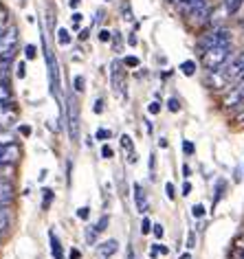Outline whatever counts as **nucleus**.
I'll return each instance as SVG.
<instances>
[{"instance_id": "58836bf2", "label": "nucleus", "mask_w": 244, "mask_h": 259, "mask_svg": "<svg viewBox=\"0 0 244 259\" xmlns=\"http://www.w3.org/2000/svg\"><path fill=\"white\" fill-rule=\"evenodd\" d=\"M147 110H150V114H158V112H160V106H158L156 101H152V103H150V108H147Z\"/></svg>"}, {"instance_id": "a878e982", "label": "nucleus", "mask_w": 244, "mask_h": 259, "mask_svg": "<svg viewBox=\"0 0 244 259\" xmlns=\"http://www.w3.org/2000/svg\"><path fill=\"white\" fill-rule=\"evenodd\" d=\"M154 229L152 226V222H150V218H143V222H141V233H143V235H147V233H150Z\"/></svg>"}, {"instance_id": "4468645a", "label": "nucleus", "mask_w": 244, "mask_h": 259, "mask_svg": "<svg viewBox=\"0 0 244 259\" xmlns=\"http://www.w3.org/2000/svg\"><path fill=\"white\" fill-rule=\"evenodd\" d=\"M202 3H205V0H176V7H178V11H181V14L189 16L191 11H194L196 7H200Z\"/></svg>"}, {"instance_id": "aec40b11", "label": "nucleus", "mask_w": 244, "mask_h": 259, "mask_svg": "<svg viewBox=\"0 0 244 259\" xmlns=\"http://www.w3.org/2000/svg\"><path fill=\"white\" fill-rule=\"evenodd\" d=\"M242 3H244V0H222V5L227 7V11H229L231 16L237 14V9L242 7Z\"/></svg>"}, {"instance_id": "a19ab883", "label": "nucleus", "mask_w": 244, "mask_h": 259, "mask_svg": "<svg viewBox=\"0 0 244 259\" xmlns=\"http://www.w3.org/2000/svg\"><path fill=\"white\" fill-rule=\"evenodd\" d=\"M101 156H104V158H110V156H112V150H110L108 145H104V147H101Z\"/></svg>"}, {"instance_id": "f3484780", "label": "nucleus", "mask_w": 244, "mask_h": 259, "mask_svg": "<svg viewBox=\"0 0 244 259\" xmlns=\"http://www.w3.org/2000/svg\"><path fill=\"white\" fill-rule=\"evenodd\" d=\"M51 250H53V257H55V259H64L62 244H60V239L55 237V233H51Z\"/></svg>"}, {"instance_id": "f257e3e1", "label": "nucleus", "mask_w": 244, "mask_h": 259, "mask_svg": "<svg viewBox=\"0 0 244 259\" xmlns=\"http://www.w3.org/2000/svg\"><path fill=\"white\" fill-rule=\"evenodd\" d=\"M231 60V44L227 47H216L202 53V66L207 70H220L229 64Z\"/></svg>"}, {"instance_id": "5fc2aeb1", "label": "nucleus", "mask_w": 244, "mask_h": 259, "mask_svg": "<svg viewBox=\"0 0 244 259\" xmlns=\"http://www.w3.org/2000/svg\"><path fill=\"white\" fill-rule=\"evenodd\" d=\"M172 3H176V0H172Z\"/></svg>"}, {"instance_id": "a211bd4d", "label": "nucleus", "mask_w": 244, "mask_h": 259, "mask_svg": "<svg viewBox=\"0 0 244 259\" xmlns=\"http://www.w3.org/2000/svg\"><path fill=\"white\" fill-rule=\"evenodd\" d=\"M7 29H9V11H7V7L0 5V35H3Z\"/></svg>"}, {"instance_id": "0eeeda50", "label": "nucleus", "mask_w": 244, "mask_h": 259, "mask_svg": "<svg viewBox=\"0 0 244 259\" xmlns=\"http://www.w3.org/2000/svg\"><path fill=\"white\" fill-rule=\"evenodd\" d=\"M209 16H211V7H209V3L205 0V3L200 5V7H196L191 14L187 16V20L191 22V24H196V27H200V24H205V22H209Z\"/></svg>"}, {"instance_id": "473e14b6", "label": "nucleus", "mask_w": 244, "mask_h": 259, "mask_svg": "<svg viewBox=\"0 0 244 259\" xmlns=\"http://www.w3.org/2000/svg\"><path fill=\"white\" fill-rule=\"evenodd\" d=\"M165 193H168V198H170V200H174V198H176V189H174V185H172V183L165 185Z\"/></svg>"}, {"instance_id": "603ef678", "label": "nucleus", "mask_w": 244, "mask_h": 259, "mask_svg": "<svg viewBox=\"0 0 244 259\" xmlns=\"http://www.w3.org/2000/svg\"><path fill=\"white\" fill-rule=\"evenodd\" d=\"M117 47H121V37H119V33H117V37H114V49Z\"/></svg>"}, {"instance_id": "c756f323", "label": "nucleus", "mask_w": 244, "mask_h": 259, "mask_svg": "<svg viewBox=\"0 0 244 259\" xmlns=\"http://www.w3.org/2000/svg\"><path fill=\"white\" fill-rule=\"evenodd\" d=\"M191 215H194V218H202L205 215V206L202 204H194V209H191Z\"/></svg>"}, {"instance_id": "dca6fc26", "label": "nucleus", "mask_w": 244, "mask_h": 259, "mask_svg": "<svg viewBox=\"0 0 244 259\" xmlns=\"http://www.w3.org/2000/svg\"><path fill=\"white\" fill-rule=\"evenodd\" d=\"M9 224H11V211H9V206L5 204V206H0V233L7 231Z\"/></svg>"}, {"instance_id": "c03bdc74", "label": "nucleus", "mask_w": 244, "mask_h": 259, "mask_svg": "<svg viewBox=\"0 0 244 259\" xmlns=\"http://www.w3.org/2000/svg\"><path fill=\"white\" fill-rule=\"evenodd\" d=\"M24 75H27V73H24V62H20V64H18V77L22 79Z\"/></svg>"}, {"instance_id": "09e8293b", "label": "nucleus", "mask_w": 244, "mask_h": 259, "mask_svg": "<svg viewBox=\"0 0 244 259\" xmlns=\"http://www.w3.org/2000/svg\"><path fill=\"white\" fill-rule=\"evenodd\" d=\"M77 37H79V40H86V37H88V29H84V31H82V33L77 35Z\"/></svg>"}, {"instance_id": "1a4fd4ad", "label": "nucleus", "mask_w": 244, "mask_h": 259, "mask_svg": "<svg viewBox=\"0 0 244 259\" xmlns=\"http://www.w3.org/2000/svg\"><path fill=\"white\" fill-rule=\"evenodd\" d=\"M44 57H47V62H49V75H51V90L53 93H57V86H60V79H57V62H55V57L53 53L44 47Z\"/></svg>"}, {"instance_id": "9b49d317", "label": "nucleus", "mask_w": 244, "mask_h": 259, "mask_svg": "<svg viewBox=\"0 0 244 259\" xmlns=\"http://www.w3.org/2000/svg\"><path fill=\"white\" fill-rule=\"evenodd\" d=\"M11 198H14V185H11L9 180L0 178V206L9 204Z\"/></svg>"}, {"instance_id": "c85d7f7f", "label": "nucleus", "mask_w": 244, "mask_h": 259, "mask_svg": "<svg viewBox=\"0 0 244 259\" xmlns=\"http://www.w3.org/2000/svg\"><path fill=\"white\" fill-rule=\"evenodd\" d=\"M95 137H97V141H106V139H110L112 134H110V130H97Z\"/></svg>"}, {"instance_id": "6e6552de", "label": "nucleus", "mask_w": 244, "mask_h": 259, "mask_svg": "<svg viewBox=\"0 0 244 259\" xmlns=\"http://www.w3.org/2000/svg\"><path fill=\"white\" fill-rule=\"evenodd\" d=\"M112 90L119 93L121 97H126V77H124V70H121L119 62L112 64Z\"/></svg>"}, {"instance_id": "7c9ffc66", "label": "nucleus", "mask_w": 244, "mask_h": 259, "mask_svg": "<svg viewBox=\"0 0 244 259\" xmlns=\"http://www.w3.org/2000/svg\"><path fill=\"white\" fill-rule=\"evenodd\" d=\"M88 215H91V209H88V206L77 209V218H79V220H88Z\"/></svg>"}, {"instance_id": "423d86ee", "label": "nucleus", "mask_w": 244, "mask_h": 259, "mask_svg": "<svg viewBox=\"0 0 244 259\" xmlns=\"http://www.w3.org/2000/svg\"><path fill=\"white\" fill-rule=\"evenodd\" d=\"M20 147L16 143H0V167L3 165H11L20 158Z\"/></svg>"}, {"instance_id": "79ce46f5", "label": "nucleus", "mask_w": 244, "mask_h": 259, "mask_svg": "<svg viewBox=\"0 0 244 259\" xmlns=\"http://www.w3.org/2000/svg\"><path fill=\"white\" fill-rule=\"evenodd\" d=\"M183 150H185V154H194V145H191L189 141H185V143H183Z\"/></svg>"}, {"instance_id": "3c124183", "label": "nucleus", "mask_w": 244, "mask_h": 259, "mask_svg": "<svg viewBox=\"0 0 244 259\" xmlns=\"http://www.w3.org/2000/svg\"><path fill=\"white\" fill-rule=\"evenodd\" d=\"M194 239H196V237H194V233H191V235H189V246H187V248H194Z\"/></svg>"}, {"instance_id": "e433bc0d", "label": "nucleus", "mask_w": 244, "mask_h": 259, "mask_svg": "<svg viewBox=\"0 0 244 259\" xmlns=\"http://www.w3.org/2000/svg\"><path fill=\"white\" fill-rule=\"evenodd\" d=\"M95 114H101V112H104V101H101V99H97V101H95Z\"/></svg>"}, {"instance_id": "8fccbe9b", "label": "nucleus", "mask_w": 244, "mask_h": 259, "mask_svg": "<svg viewBox=\"0 0 244 259\" xmlns=\"http://www.w3.org/2000/svg\"><path fill=\"white\" fill-rule=\"evenodd\" d=\"M79 20H82V14H73V22L79 24Z\"/></svg>"}, {"instance_id": "2f4dec72", "label": "nucleus", "mask_w": 244, "mask_h": 259, "mask_svg": "<svg viewBox=\"0 0 244 259\" xmlns=\"http://www.w3.org/2000/svg\"><path fill=\"white\" fill-rule=\"evenodd\" d=\"M35 53H37V49L33 47V44H29V47L24 49V55H27V60H33V57H35Z\"/></svg>"}, {"instance_id": "4be33fe9", "label": "nucleus", "mask_w": 244, "mask_h": 259, "mask_svg": "<svg viewBox=\"0 0 244 259\" xmlns=\"http://www.w3.org/2000/svg\"><path fill=\"white\" fill-rule=\"evenodd\" d=\"M181 70H183V73L187 75V77H191V75L196 73V62H191V60L183 62V64H181Z\"/></svg>"}, {"instance_id": "f03ea898", "label": "nucleus", "mask_w": 244, "mask_h": 259, "mask_svg": "<svg viewBox=\"0 0 244 259\" xmlns=\"http://www.w3.org/2000/svg\"><path fill=\"white\" fill-rule=\"evenodd\" d=\"M18 40H20V35H18V27L11 24V27L0 35V62H5V64L14 62Z\"/></svg>"}, {"instance_id": "6ab92c4d", "label": "nucleus", "mask_w": 244, "mask_h": 259, "mask_svg": "<svg viewBox=\"0 0 244 259\" xmlns=\"http://www.w3.org/2000/svg\"><path fill=\"white\" fill-rule=\"evenodd\" d=\"M11 97H14V93H11V86L7 81H0V101H11Z\"/></svg>"}, {"instance_id": "cd10ccee", "label": "nucleus", "mask_w": 244, "mask_h": 259, "mask_svg": "<svg viewBox=\"0 0 244 259\" xmlns=\"http://www.w3.org/2000/svg\"><path fill=\"white\" fill-rule=\"evenodd\" d=\"M73 86H75V93H82V90H84V77L77 75L73 79Z\"/></svg>"}, {"instance_id": "f704fd0d", "label": "nucleus", "mask_w": 244, "mask_h": 259, "mask_svg": "<svg viewBox=\"0 0 244 259\" xmlns=\"http://www.w3.org/2000/svg\"><path fill=\"white\" fill-rule=\"evenodd\" d=\"M124 64H126V66H130V68H134V66H139V60H137V57H126Z\"/></svg>"}, {"instance_id": "de8ad7c7", "label": "nucleus", "mask_w": 244, "mask_h": 259, "mask_svg": "<svg viewBox=\"0 0 244 259\" xmlns=\"http://www.w3.org/2000/svg\"><path fill=\"white\" fill-rule=\"evenodd\" d=\"M189 191H191V185L185 183V185H183V196H189Z\"/></svg>"}, {"instance_id": "49530a36", "label": "nucleus", "mask_w": 244, "mask_h": 259, "mask_svg": "<svg viewBox=\"0 0 244 259\" xmlns=\"http://www.w3.org/2000/svg\"><path fill=\"white\" fill-rule=\"evenodd\" d=\"M70 259H79L82 257V252L79 250H77V248H73V250H70V255H68Z\"/></svg>"}, {"instance_id": "864d4df0", "label": "nucleus", "mask_w": 244, "mask_h": 259, "mask_svg": "<svg viewBox=\"0 0 244 259\" xmlns=\"http://www.w3.org/2000/svg\"><path fill=\"white\" fill-rule=\"evenodd\" d=\"M70 7L77 9V7H79V0H70Z\"/></svg>"}, {"instance_id": "20e7f679", "label": "nucleus", "mask_w": 244, "mask_h": 259, "mask_svg": "<svg viewBox=\"0 0 244 259\" xmlns=\"http://www.w3.org/2000/svg\"><path fill=\"white\" fill-rule=\"evenodd\" d=\"M66 123H68V134H70V139L77 141V139H79V108H77V101L73 99V97L68 99Z\"/></svg>"}, {"instance_id": "bb28decb", "label": "nucleus", "mask_w": 244, "mask_h": 259, "mask_svg": "<svg viewBox=\"0 0 244 259\" xmlns=\"http://www.w3.org/2000/svg\"><path fill=\"white\" fill-rule=\"evenodd\" d=\"M231 259H244V246H235L231 250Z\"/></svg>"}, {"instance_id": "ea45409f", "label": "nucleus", "mask_w": 244, "mask_h": 259, "mask_svg": "<svg viewBox=\"0 0 244 259\" xmlns=\"http://www.w3.org/2000/svg\"><path fill=\"white\" fill-rule=\"evenodd\" d=\"M110 35H112V33H110V31H106V29L99 31V40H101V42H108V40H110Z\"/></svg>"}, {"instance_id": "b1692460", "label": "nucleus", "mask_w": 244, "mask_h": 259, "mask_svg": "<svg viewBox=\"0 0 244 259\" xmlns=\"http://www.w3.org/2000/svg\"><path fill=\"white\" fill-rule=\"evenodd\" d=\"M108 222H110V218H108V215H101V220H99V222H97V224H95V231H97V233H101V231H106V226H108Z\"/></svg>"}, {"instance_id": "5701e85b", "label": "nucleus", "mask_w": 244, "mask_h": 259, "mask_svg": "<svg viewBox=\"0 0 244 259\" xmlns=\"http://www.w3.org/2000/svg\"><path fill=\"white\" fill-rule=\"evenodd\" d=\"M57 42L62 44V47H66V44H70V35L66 29H57Z\"/></svg>"}, {"instance_id": "c9c22d12", "label": "nucleus", "mask_w": 244, "mask_h": 259, "mask_svg": "<svg viewBox=\"0 0 244 259\" xmlns=\"http://www.w3.org/2000/svg\"><path fill=\"white\" fill-rule=\"evenodd\" d=\"M51 200H53V191H51V189H44V206H49Z\"/></svg>"}, {"instance_id": "ddd939ff", "label": "nucleus", "mask_w": 244, "mask_h": 259, "mask_svg": "<svg viewBox=\"0 0 244 259\" xmlns=\"http://www.w3.org/2000/svg\"><path fill=\"white\" fill-rule=\"evenodd\" d=\"M117 239H106V242H101L99 246H97V252H99V257H104V259H108V257H112L114 252H117Z\"/></svg>"}, {"instance_id": "a18cd8bd", "label": "nucleus", "mask_w": 244, "mask_h": 259, "mask_svg": "<svg viewBox=\"0 0 244 259\" xmlns=\"http://www.w3.org/2000/svg\"><path fill=\"white\" fill-rule=\"evenodd\" d=\"M20 134H22V137H31V127L29 125H22L20 127Z\"/></svg>"}, {"instance_id": "37998d69", "label": "nucleus", "mask_w": 244, "mask_h": 259, "mask_svg": "<svg viewBox=\"0 0 244 259\" xmlns=\"http://www.w3.org/2000/svg\"><path fill=\"white\" fill-rule=\"evenodd\" d=\"M163 226H160V224H154V235H156V237H163Z\"/></svg>"}, {"instance_id": "72a5a7b5", "label": "nucleus", "mask_w": 244, "mask_h": 259, "mask_svg": "<svg viewBox=\"0 0 244 259\" xmlns=\"http://www.w3.org/2000/svg\"><path fill=\"white\" fill-rule=\"evenodd\" d=\"M168 108L172 110V112H178V110H181V103H178V99H170L168 101Z\"/></svg>"}, {"instance_id": "7ed1b4c3", "label": "nucleus", "mask_w": 244, "mask_h": 259, "mask_svg": "<svg viewBox=\"0 0 244 259\" xmlns=\"http://www.w3.org/2000/svg\"><path fill=\"white\" fill-rule=\"evenodd\" d=\"M227 44H231V31L218 27V29L211 31V33H207V35L200 37V42H198V49H200L202 53H205V51H209V49L227 47Z\"/></svg>"}, {"instance_id": "9d476101", "label": "nucleus", "mask_w": 244, "mask_h": 259, "mask_svg": "<svg viewBox=\"0 0 244 259\" xmlns=\"http://www.w3.org/2000/svg\"><path fill=\"white\" fill-rule=\"evenodd\" d=\"M16 119V108L11 101H0V127H9V123Z\"/></svg>"}, {"instance_id": "393cba45", "label": "nucleus", "mask_w": 244, "mask_h": 259, "mask_svg": "<svg viewBox=\"0 0 244 259\" xmlns=\"http://www.w3.org/2000/svg\"><path fill=\"white\" fill-rule=\"evenodd\" d=\"M121 145H124V150H128V154L134 152V150H132V139L128 137V134H124V137H121Z\"/></svg>"}, {"instance_id": "39448f33", "label": "nucleus", "mask_w": 244, "mask_h": 259, "mask_svg": "<svg viewBox=\"0 0 244 259\" xmlns=\"http://www.w3.org/2000/svg\"><path fill=\"white\" fill-rule=\"evenodd\" d=\"M224 77H227L229 81L244 79V51H240V53L224 66Z\"/></svg>"}, {"instance_id": "f8f14e48", "label": "nucleus", "mask_w": 244, "mask_h": 259, "mask_svg": "<svg viewBox=\"0 0 244 259\" xmlns=\"http://www.w3.org/2000/svg\"><path fill=\"white\" fill-rule=\"evenodd\" d=\"M134 202H137V211L139 213L147 211V196H145L143 187H141L139 183H134Z\"/></svg>"}, {"instance_id": "2eb2a0df", "label": "nucleus", "mask_w": 244, "mask_h": 259, "mask_svg": "<svg viewBox=\"0 0 244 259\" xmlns=\"http://www.w3.org/2000/svg\"><path fill=\"white\" fill-rule=\"evenodd\" d=\"M224 16H231L229 11H227V7H224V5H220V7H218L216 11H211V16H209V24L214 29H218L220 27V22L224 20Z\"/></svg>"}, {"instance_id": "4c0bfd02", "label": "nucleus", "mask_w": 244, "mask_h": 259, "mask_svg": "<svg viewBox=\"0 0 244 259\" xmlns=\"http://www.w3.org/2000/svg\"><path fill=\"white\" fill-rule=\"evenodd\" d=\"M95 233H97V231H95V226H88V231H86V237H88V242H95Z\"/></svg>"}, {"instance_id": "412c9836", "label": "nucleus", "mask_w": 244, "mask_h": 259, "mask_svg": "<svg viewBox=\"0 0 244 259\" xmlns=\"http://www.w3.org/2000/svg\"><path fill=\"white\" fill-rule=\"evenodd\" d=\"M14 132L9 127H0V143H14Z\"/></svg>"}]
</instances>
